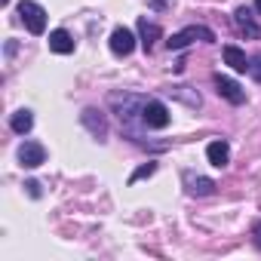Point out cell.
I'll return each instance as SVG.
<instances>
[{
	"mask_svg": "<svg viewBox=\"0 0 261 261\" xmlns=\"http://www.w3.org/2000/svg\"><path fill=\"white\" fill-rule=\"evenodd\" d=\"M19 16H22V22L28 25L31 34H43L46 31V10L40 4H34V0H22V4H19Z\"/></svg>",
	"mask_w": 261,
	"mask_h": 261,
	"instance_id": "1",
	"label": "cell"
},
{
	"mask_svg": "<svg viewBox=\"0 0 261 261\" xmlns=\"http://www.w3.org/2000/svg\"><path fill=\"white\" fill-rule=\"evenodd\" d=\"M194 40H206V43H212V40H215V34H212L209 28H203V25H191V28H185V31L172 34V37L166 40V46H169V49H185V46H191Z\"/></svg>",
	"mask_w": 261,
	"mask_h": 261,
	"instance_id": "2",
	"label": "cell"
},
{
	"mask_svg": "<svg viewBox=\"0 0 261 261\" xmlns=\"http://www.w3.org/2000/svg\"><path fill=\"white\" fill-rule=\"evenodd\" d=\"M212 83H215V92H218L221 98H227L230 105H243V101H246V92H243V86H240L237 80H230V77H224V74H215Z\"/></svg>",
	"mask_w": 261,
	"mask_h": 261,
	"instance_id": "3",
	"label": "cell"
},
{
	"mask_svg": "<svg viewBox=\"0 0 261 261\" xmlns=\"http://www.w3.org/2000/svg\"><path fill=\"white\" fill-rule=\"evenodd\" d=\"M142 120L151 129H166L169 126V111H166L163 101H148V105H142Z\"/></svg>",
	"mask_w": 261,
	"mask_h": 261,
	"instance_id": "4",
	"label": "cell"
},
{
	"mask_svg": "<svg viewBox=\"0 0 261 261\" xmlns=\"http://www.w3.org/2000/svg\"><path fill=\"white\" fill-rule=\"evenodd\" d=\"M136 49V34L129 28H114L111 31V53L114 56H129Z\"/></svg>",
	"mask_w": 261,
	"mask_h": 261,
	"instance_id": "5",
	"label": "cell"
},
{
	"mask_svg": "<svg viewBox=\"0 0 261 261\" xmlns=\"http://www.w3.org/2000/svg\"><path fill=\"white\" fill-rule=\"evenodd\" d=\"M43 160H46V151H43V145H37V142H25V145L19 148V163H22V166H28V169H37Z\"/></svg>",
	"mask_w": 261,
	"mask_h": 261,
	"instance_id": "6",
	"label": "cell"
},
{
	"mask_svg": "<svg viewBox=\"0 0 261 261\" xmlns=\"http://www.w3.org/2000/svg\"><path fill=\"white\" fill-rule=\"evenodd\" d=\"M49 49L53 53H59V56H68V53H74V37L68 34V31H53L49 34Z\"/></svg>",
	"mask_w": 261,
	"mask_h": 261,
	"instance_id": "7",
	"label": "cell"
},
{
	"mask_svg": "<svg viewBox=\"0 0 261 261\" xmlns=\"http://www.w3.org/2000/svg\"><path fill=\"white\" fill-rule=\"evenodd\" d=\"M206 157H209V163H212V166L224 169V166H227V160H230V148H227L224 142H212V145L206 148Z\"/></svg>",
	"mask_w": 261,
	"mask_h": 261,
	"instance_id": "8",
	"label": "cell"
},
{
	"mask_svg": "<svg viewBox=\"0 0 261 261\" xmlns=\"http://www.w3.org/2000/svg\"><path fill=\"white\" fill-rule=\"evenodd\" d=\"M224 62H227L233 71H240V74L249 71V59H246V53H243L240 46H224Z\"/></svg>",
	"mask_w": 261,
	"mask_h": 261,
	"instance_id": "9",
	"label": "cell"
},
{
	"mask_svg": "<svg viewBox=\"0 0 261 261\" xmlns=\"http://www.w3.org/2000/svg\"><path fill=\"white\" fill-rule=\"evenodd\" d=\"M139 34H142V46H145V53H151V49H154V40L160 37V28H157L154 22H148V19H139Z\"/></svg>",
	"mask_w": 261,
	"mask_h": 261,
	"instance_id": "10",
	"label": "cell"
},
{
	"mask_svg": "<svg viewBox=\"0 0 261 261\" xmlns=\"http://www.w3.org/2000/svg\"><path fill=\"white\" fill-rule=\"evenodd\" d=\"M233 19H237V25L249 34V37H261V28L252 22V10H246V7H240L237 13H233Z\"/></svg>",
	"mask_w": 261,
	"mask_h": 261,
	"instance_id": "11",
	"label": "cell"
},
{
	"mask_svg": "<svg viewBox=\"0 0 261 261\" xmlns=\"http://www.w3.org/2000/svg\"><path fill=\"white\" fill-rule=\"evenodd\" d=\"M10 123H13V129H16V133H19V136H25V133H28V129L34 126V117H31V111H16Z\"/></svg>",
	"mask_w": 261,
	"mask_h": 261,
	"instance_id": "12",
	"label": "cell"
},
{
	"mask_svg": "<svg viewBox=\"0 0 261 261\" xmlns=\"http://www.w3.org/2000/svg\"><path fill=\"white\" fill-rule=\"evenodd\" d=\"M188 185H191V194H197V197H206V194L215 191L212 178H188Z\"/></svg>",
	"mask_w": 261,
	"mask_h": 261,
	"instance_id": "13",
	"label": "cell"
},
{
	"mask_svg": "<svg viewBox=\"0 0 261 261\" xmlns=\"http://www.w3.org/2000/svg\"><path fill=\"white\" fill-rule=\"evenodd\" d=\"M154 169H157V163H145V166H139L133 175H129V185H136V181H142V178H148V175H154Z\"/></svg>",
	"mask_w": 261,
	"mask_h": 261,
	"instance_id": "14",
	"label": "cell"
},
{
	"mask_svg": "<svg viewBox=\"0 0 261 261\" xmlns=\"http://www.w3.org/2000/svg\"><path fill=\"white\" fill-rule=\"evenodd\" d=\"M249 74H255V80L261 83V56H258L255 62H249Z\"/></svg>",
	"mask_w": 261,
	"mask_h": 261,
	"instance_id": "15",
	"label": "cell"
},
{
	"mask_svg": "<svg viewBox=\"0 0 261 261\" xmlns=\"http://www.w3.org/2000/svg\"><path fill=\"white\" fill-rule=\"evenodd\" d=\"M252 243L261 249V221H258V224H255V230H252Z\"/></svg>",
	"mask_w": 261,
	"mask_h": 261,
	"instance_id": "16",
	"label": "cell"
},
{
	"mask_svg": "<svg viewBox=\"0 0 261 261\" xmlns=\"http://www.w3.org/2000/svg\"><path fill=\"white\" fill-rule=\"evenodd\" d=\"M25 188H28V191H31V197H40V185H37V181H28V185H25Z\"/></svg>",
	"mask_w": 261,
	"mask_h": 261,
	"instance_id": "17",
	"label": "cell"
},
{
	"mask_svg": "<svg viewBox=\"0 0 261 261\" xmlns=\"http://www.w3.org/2000/svg\"><path fill=\"white\" fill-rule=\"evenodd\" d=\"M255 10H258V13H261V0H255Z\"/></svg>",
	"mask_w": 261,
	"mask_h": 261,
	"instance_id": "18",
	"label": "cell"
},
{
	"mask_svg": "<svg viewBox=\"0 0 261 261\" xmlns=\"http://www.w3.org/2000/svg\"><path fill=\"white\" fill-rule=\"evenodd\" d=\"M0 4H4V7H7V4H10V0H0Z\"/></svg>",
	"mask_w": 261,
	"mask_h": 261,
	"instance_id": "19",
	"label": "cell"
}]
</instances>
